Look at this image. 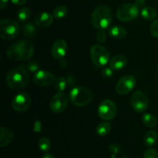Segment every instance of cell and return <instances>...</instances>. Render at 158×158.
I'll return each mask as SVG.
<instances>
[{
    "instance_id": "6da1fadb",
    "label": "cell",
    "mask_w": 158,
    "mask_h": 158,
    "mask_svg": "<svg viewBox=\"0 0 158 158\" xmlns=\"http://www.w3.org/2000/svg\"><path fill=\"white\" fill-rule=\"evenodd\" d=\"M34 51V46L30 42L22 40L12 43L6 50V55L14 61H24L33 56Z\"/></svg>"
},
{
    "instance_id": "7a4b0ae2",
    "label": "cell",
    "mask_w": 158,
    "mask_h": 158,
    "mask_svg": "<svg viewBox=\"0 0 158 158\" xmlns=\"http://www.w3.org/2000/svg\"><path fill=\"white\" fill-rule=\"evenodd\" d=\"M29 75L23 65H19L11 69L6 75V81L10 89L19 90L28 84Z\"/></svg>"
},
{
    "instance_id": "3957f363",
    "label": "cell",
    "mask_w": 158,
    "mask_h": 158,
    "mask_svg": "<svg viewBox=\"0 0 158 158\" xmlns=\"http://www.w3.org/2000/svg\"><path fill=\"white\" fill-rule=\"evenodd\" d=\"M112 22V12L109 6H99L94 9L91 15V23L96 29L104 30L110 27Z\"/></svg>"
},
{
    "instance_id": "277c9868",
    "label": "cell",
    "mask_w": 158,
    "mask_h": 158,
    "mask_svg": "<svg viewBox=\"0 0 158 158\" xmlns=\"http://www.w3.org/2000/svg\"><path fill=\"white\" fill-rule=\"evenodd\" d=\"M93 99V94L88 88L83 86L73 88L69 93V100L77 106H85L89 104Z\"/></svg>"
},
{
    "instance_id": "5b68a950",
    "label": "cell",
    "mask_w": 158,
    "mask_h": 158,
    "mask_svg": "<svg viewBox=\"0 0 158 158\" xmlns=\"http://www.w3.org/2000/svg\"><path fill=\"white\" fill-rule=\"evenodd\" d=\"M19 25L11 19H5L0 22V37L5 41H10L18 35Z\"/></svg>"
},
{
    "instance_id": "8992f818",
    "label": "cell",
    "mask_w": 158,
    "mask_h": 158,
    "mask_svg": "<svg viewBox=\"0 0 158 158\" xmlns=\"http://www.w3.org/2000/svg\"><path fill=\"white\" fill-rule=\"evenodd\" d=\"M92 62L98 67L105 66L110 60V55L108 49L101 45H94L89 51Z\"/></svg>"
},
{
    "instance_id": "52a82bcc",
    "label": "cell",
    "mask_w": 158,
    "mask_h": 158,
    "mask_svg": "<svg viewBox=\"0 0 158 158\" xmlns=\"http://www.w3.org/2000/svg\"><path fill=\"white\" fill-rule=\"evenodd\" d=\"M140 12V9L135 4L121 5L117 11V17L120 21L128 23L137 18Z\"/></svg>"
},
{
    "instance_id": "ba28073f",
    "label": "cell",
    "mask_w": 158,
    "mask_h": 158,
    "mask_svg": "<svg viewBox=\"0 0 158 158\" xmlns=\"http://www.w3.org/2000/svg\"><path fill=\"white\" fill-rule=\"evenodd\" d=\"M117 109L115 103L111 100H105L98 106V115L104 120H111L115 117Z\"/></svg>"
},
{
    "instance_id": "9c48e42d",
    "label": "cell",
    "mask_w": 158,
    "mask_h": 158,
    "mask_svg": "<svg viewBox=\"0 0 158 158\" xmlns=\"http://www.w3.org/2000/svg\"><path fill=\"white\" fill-rule=\"evenodd\" d=\"M136 83H137V80L134 76L130 75V74L125 75L117 82L116 85V91L117 94L120 95H126L132 89H134Z\"/></svg>"
},
{
    "instance_id": "30bf717a",
    "label": "cell",
    "mask_w": 158,
    "mask_h": 158,
    "mask_svg": "<svg viewBox=\"0 0 158 158\" xmlns=\"http://www.w3.org/2000/svg\"><path fill=\"white\" fill-rule=\"evenodd\" d=\"M51 110L56 114L63 112L68 106V97L63 92H60L52 96L49 103Z\"/></svg>"
},
{
    "instance_id": "8fae6325",
    "label": "cell",
    "mask_w": 158,
    "mask_h": 158,
    "mask_svg": "<svg viewBox=\"0 0 158 158\" xmlns=\"http://www.w3.org/2000/svg\"><path fill=\"white\" fill-rule=\"evenodd\" d=\"M131 103L135 111L138 113L144 112L148 107V99L144 93L137 90L131 96Z\"/></svg>"
},
{
    "instance_id": "7c38bea8",
    "label": "cell",
    "mask_w": 158,
    "mask_h": 158,
    "mask_svg": "<svg viewBox=\"0 0 158 158\" xmlns=\"http://www.w3.org/2000/svg\"><path fill=\"white\" fill-rule=\"evenodd\" d=\"M31 97L27 93H19L12 100V106L14 110L23 113L29 109L31 106Z\"/></svg>"
},
{
    "instance_id": "4fadbf2b",
    "label": "cell",
    "mask_w": 158,
    "mask_h": 158,
    "mask_svg": "<svg viewBox=\"0 0 158 158\" xmlns=\"http://www.w3.org/2000/svg\"><path fill=\"white\" fill-rule=\"evenodd\" d=\"M56 77L53 73L46 70H39L33 77V82L38 86H48L55 83Z\"/></svg>"
},
{
    "instance_id": "5bb4252c",
    "label": "cell",
    "mask_w": 158,
    "mask_h": 158,
    "mask_svg": "<svg viewBox=\"0 0 158 158\" xmlns=\"http://www.w3.org/2000/svg\"><path fill=\"white\" fill-rule=\"evenodd\" d=\"M68 50V46L64 40H56L52 46V55L58 60H63L66 56Z\"/></svg>"
},
{
    "instance_id": "9a60e30c",
    "label": "cell",
    "mask_w": 158,
    "mask_h": 158,
    "mask_svg": "<svg viewBox=\"0 0 158 158\" xmlns=\"http://www.w3.org/2000/svg\"><path fill=\"white\" fill-rule=\"evenodd\" d=\"M53 15L46 12H40V13L35 15V19H34V22H35V25L40 28L49 27L53 23Z\"/></svg>"
},
{
    "instance_id": "2e32d148",
    "label": "cell",
    "mask_w": 158,
    "mask_h": 158,
    "mask_svg": "<svg viewBox=\"0 0 158 158\" xmlns=\"http://www.w3.org/2000/svg\"><path fill=\"white\" fill-rule=\"evenodd\" d=\"M127 64V59L123 55H116L110 60L109 66L114 70H120Z\"/></svg>"
},
{
    "instance_id": "e0dca14e",
    "label": "cell",
    "mask_w": 158,
    "mask_h": 158,
    "mask_svg": "<svg viewBox=\"0 0 158 158\" xmlns=\"http://www.w3.org/2000/svg\"><path fill=\"white\" fill-rule=\"evenodd\" d=\"M13 140V133L9 128L2 127L0 128V147L5 148L10 144Z\"/></svg>"
},
{
    "instance_id": "ac0fdd59",
    "label": "cell",
    "mask_w": 158,
    "mask_h": 158,
    "mask_svg": "<svg viewBox=\"0 0 158 158\" xmlns=\"http://www.w3.org/2000/svg\"><path fill=\"white\" fill-rule=\"evenodd\" d=\"M109 34L115 39H123L126 37L127 30L123 26H114L109 29Z\"/></svg>"
},
{
    "instance_id": "d6986e66",
    "label": "cell",
    "mask_w": 158,
    "mask_h": 158,
    "mask_svg": "<svg viewBox=\"0 0 158 158\" xmlns=\"http://www.w3.org/2000/svg\"><path fill=\"white\" fill-rule=\"evenodd\" d=\"M140 15L144 19L153 20L157 17V12L155 9L151 6H144L140 11Z\"/></svg>"
},
{
    "instance_id": "ffe728a7",
    "label": "cell",
    "mask_w": 158,
    "mask_h": 158,
    "mask_svg": "<svg viewBox=\"0 0 158 158\" xmlns=\"http://www.w3.org/2000/svg\"><path fill=\"white\" fill-rule=\"evenodd\" d=\"M145 145L148 148L154 146L157 141V134L154 131H150L145 134L144 138H143Z\"/></svg>"
},
{
    "instance_id": "44dd1931",
    "label": "cell",
    "mask_w": 158,
    "mask_h": 158,
    "mask_svg": "<svg viewBox=\"0 0 158 158\" xmlns=\"http://www.w3.org/2000/svg\"><path fill=\"white\" fill-rule=\"evenodd\" d=\"M37 30L35 26L32 23H26L23 26V34L26 37L32 38L36 34Z\"/></svg>"
},
{
    "instance_id": "7402d4cb",
    "label": "cell",
    "mask_w": 158,
    "mask_h": 158,
    "mask_svg": "<svg viewBox=\"0 0 158 158\" xmlns=\"http://www.w3.org/2000/svg\"><path fill=\"white\" fill-rule=\"evenodd\" d=\"M111 130V124L109 123V122H101L100 123H99L98 126L97 127V129H96V131H97V134L98 135L102 136H106L107 135L110 133Z\"/></svg>"
},
{
    "instance_id": "603a6c76",
    "label": "cell",
    "mask_w": 158,
    "mask_h": 158,
    "mask_svg": "<svg viewBox=\"0 0 158 158\" xmlns=\"http://www.w3.org/2000/svg\"><path fill=\"white\" fill-rule=\"evenodd\" d=\"M31 16V9L29 7H23L19 10L17 14V18L21 23L27 21Z\"/></svg>"
},
{
    "instance_id": "cb8c5ba5",
    "label": "cell",
    "mask_w": 158,
    "mask_h": 158,
    "mask_svg": "<svg viewBox=\"0 0 158 158\" xmlns=\"http://www.w3.org/2000/svg\"><path fill=\"white\" fill-rule=\"evenodd\" d=\"M68 84H69V83L66 78L59 77L55 81V89L57 91V93L63 92L66 89Z\"/></svg>"
},
{
    "instance_id": "d4e9b609",
    "label": "cell",
    "mask_w": 158,
    "mask_h": 158,
    "mask_svg": "<svg viewBox=\"0 0 158 158\" xmlns=\"http://www.w3.org/2000/svg\"><path fill=\"white\" fill-rule=\"evenodd\" d=\"M142 120H143V123L150 128L154 127L157 125V120L151 114H145L144 115H143Z\"/></svg>"
},
{
    "instance_id": "484cf974",
    "label": "cell",
    "mask_w": 158,
    "mask_h": 158,
    "mask_svg": "<svg viewBox=\"0 0 158 158\" xmlns=\"http://www.w3.org/2000/svg\"><path fill=\"white\" fill-rule=\"evenodd\" d=\"M68 14V9L65 6H59L53 10L52 15L56 19H63Z\"/></svg>"
},
{
    "instance_id": "4316f807",
    "label": "cell",
    "mask_w": 158,
    "mask_h": 158,
    "mask_svg": "<svg viewBox=\"0 0 158 158\" xmlns=\"http://www.w3.org/2000/svg\"><path fill=\"white\" fill-rule=\"evenodd\" d=\"M38 146L42 152L47 153L50 150L51 142L47 137H41L38 141Z\"/></svg>"
},
{
    "instance_id": "83f0119b",
    "label": "cell",
    "mask_w": 158,
    "mask_h": 158,
    "mask_svg": "<svg viewBox=\"0 0 158 158\" xmlns=\"http://www.w3.org/2000/svg\"><path fill=\"white\" fill-rule=\"evenodd\" d=\"M143 158H158V152L154 148H149L145 151Z\"/></svg>"
},
{
    "instance_id": "f1b7e54d",
    "label": "cell",
    "mask_w": 158,
    "mask_h": 158,
    "mask_svg": "<svg viewBox=\"0 0 158 158\" xmlns=\"http://www.w3.org/2000/svg\"><path fill=\"white\" fill-rule=\"evenodd\" d=\"M39 68H40V65L37 62L35 61H31L29 62V64L27 65V69L29 72L30 73H36L39 71Z\"/></svg>"
},
{
    "instance_id": "f546056e",
    "label": "cell",
    "mask_w": 158,
    "mask_h": 158,
    "mask_svg": "<svg viewBox=\"0 0 158 158\" xmlns=\"http://www.w3.org/2000/svg\"><path fill=\"white\" fill-rule=\"evenodd\" d=\"M151 33L155 38H158V18L155 19L151 26Z\"/></svg>"
},
{
    "instance_id": "4dcf8cb0",
    "label": "cell",
    "mask_w": 158,
    "mask_h": 158,
    "mask_svg": "<svg viewBox=\"0 0 158 158\" xmlns=\"http://www.w3.org/2000/svg\"><path fill=\"white\" fill-rule=\"evenodd\" d=\"M106 32H104V30H99V32L97 34V40L99 43H103L106 41Z\"/></svg>"
},
{
    "instance_id": "1f68e13d",
    "label": "cell",
    "mask_w": 158,
    "mask_h": 158,
    "mask_svg": "<svg viewBox=\"0 0 158 158\" xmlns=\"http://www.w3.org/2000/svg\"><path fill=\"white\" fill-rule=\"evenodd\" d=\"M113 70H114V69H111V68L109 66V67H105L104 69H103L102 72H103V75L104 76V77L109 78V77H112L113 76V73H114Z\"/></svg>"
},
{
    "instance_id": "d6a6232c",
    "label": "cell",
    "mask_w": 158,
    "mask_h": 158,
    "mask_svg": "<svg viewBox=\"0 0 158 158\" xmlns=\"http://www.w3.org/2000/svg\"><path fill=\"white\" fill-rule=\"evenodd\" d=\"M33 130L35 132H40L42 131V123L40 120H36L34 123V127H33Z\"/></svg>"
},
{
    "instance_id": "836d02e7",
    "label": "cell",
    "mask_w": 158,
    "mask_h": 158,
    "mask_svg": "<svg viewBox=\"0 0 158 158\" xmlns=\"http://www.w3.org/2000/svg\"><path fill=\"white\" fill-rule=\"evenodd\" d=\"M145 3H146V1H145V0H136L134 4H135L139 9H141V8L144 7Z\"/></svg>"
},
{
    "instance_id": "e575fe53",
    "label": "cell",
    "mask_w": 158,
    "mask_h": 158,
    "mask_svg": "<svg viewBox=\"0 0 158 158\" xmlns=\"http://www.w3.org/2000/svg\"><path fill=\"white\" fill-rule=\"evenodd\" d=\"M26 1L27 0H11V2L16 6H23L26 2Z\"/></svg>"
},
{
    "instance_id": "d590c367",
    "label": "cell",
    "mask_w": 158,
    "mask_h": 158,
    "mask_svg": "<svg viewBox=\"0 0 158 158\" xmlns=\"http://www.w3.org/2000/svg\"><path fill=\"white\" fill-rule=\"evenodd\" d=\"M8 2H9V0H1V2H0V7H1L2 9H4L7 6Z\"/></svg>"
},
{
    "instance_id": "8d00e7d4",
    "label": "cell",
    "mask_w": 158,
    "mask_h": 158,
    "mask_svg": "<svg viewBox=\"0 0 158 158\" xmlns=\"http://www.w3.org/2000/svg\"><path fill=\"white\" fill-rule=\"evenodd\" d=\"M42 158H56V157L51 154H46Z\"/></svg>"
},
{
    "instance_id": "74e56055",
    "label": "cell",
    "mask_w": 158,
    "mask_h": 158,
    "mask_svg": "<svg viewBox=\"0 0 158 158\" xmlns=\"http://www.w3.org/2000/svg\"><path fill=\"white\" fill-rule=\"evenodd\" d=\"M157 72H158V69H157Z\"/></svg>"
}]
</instances>
